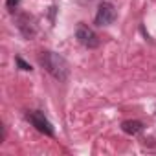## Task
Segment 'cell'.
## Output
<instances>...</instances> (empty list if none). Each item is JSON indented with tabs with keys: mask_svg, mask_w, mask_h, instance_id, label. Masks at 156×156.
<instances>
[{
	"mask_svg": "<svg viewBox=\"0 0 156 156\" xmlns=\"http://www.w3.org/2000/svg\"><path fill=\"white\" fill-rule=\"evenodd\" d=\"M39 62L42 64V68L53 77V79H57L59 83H66L68 81V77H70V64H68V61L61 53L46 50V51L41 53Z\"/></svg>",
	"mask_w": 156,
	"mask_h": 156,
	"instance_id": "cell-1",
	"label": "cell"
},
{
	"mask_svg": "<svg viewBox=\"0 0 156 156\" xmlns=\"http://www.w3.org/2000/svg\"><path fill=\"white\" fill-rule=\"evenodd\" d=\"M26 121H28L31 127H35L41 134L50 136V138L55 136V129H53L51 121L44 116L42 110H30V112H26Z\"/></svg>",
	"mask_w": 156,
	"mask_h": 156,
	"instance_id": "cell-2",
	"label": "cell"
},
{
	"mask_svg": "<svg viewBox=\"0 0 156 156\" xmlns=\"http://www.w3.org/2000/svg\"><path fill=\"white\" fill-rule=\"evenodd\" d=\"M75 39L81 46L88 48V50H94L99 46V37L96 35V31L92 28H88L85 22H79L75 28Z\"/></svg>",
	"mask_w": 156,
	"mask_h": 156,
	"instance_id": "cell-3",
	"label": "cell"
},
{
	"mask_svg": "<svg viewBox=\"0 0 156 156\" xmlns=\"http://www.w3.org/2000/svg\"><path fill=\"white\" fill-rule=\"evenodd\" d=\"M118 17V11H116V6L112 2H101L99 8H98V13H96V19H94V24L103 28V26H110Z\"/></svg>",
	"mask_w": 156,
	"mask_h": 156,
	"instance_id": "cell-4",
	"label": "cell"
},
{
	"mask_svg": "<svg viewBox=\"0 0 156 156\" xmlns=\"http://www.w3.org/2000/svg\"><path fill=\"white\" fill-rule=\"evenodd\" d=\"M15 24H17L19 31L22 33V37L28 39V41L37 35V24H35V19H33L30 13H20V15H17Z\"/></svg>",
	"mask_w": 156,
	"mask_h": 156,
	"instance_id": "cell-5",
	"label": "cell"
},
{
	"mask_svg": "<svg viewBox=\"0 0 156 156\" xmlns=\"http://www.w3.org/2000/svg\"><path fill=\"white\" fill-rule=\"evenodd\" d=\"M143 129H145V125L138 119H127L121 123V130L129 136H138L140 132H143Z\"/></svg>",
	"mask_w": 156,
	"mask_h": 156,
	"instance_id": "cell-6",
	"label": "cell"
},
{
	"mask_svg": "<svg viewBox=\"0 0 156 156\" xmlns=\"http://www.w3.org/2000/svg\"><path fill=\"white\" fill-rule=\"evenodd\" d=\"M15 62H17V66H19L20 70H24V72H31V70H33V68H31V64H30V62H26L20 55H17V57H15Z\"/></svg>",
	"mask_w": 156,
	"mask_h": 156,
	"instance_id": "cell-7",
	"label": "cell"
},
{
	"mask_svg": "<svg viewBox=\"0 0 156 156\" xmlns=\"http://www.w3.org/2000/svg\"><path fill=\"white\" fill-rule=\"evenodd\" d=\"M19 4H20V0H6V8H8L9 13H15L17 8H19Z\"/></svg>",
	"mask_w": 156,
	"mask_h": 156,
	"instance_id": "cell-8",
	"label": "cell"
}]
</instances>
